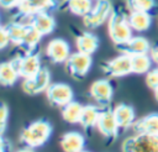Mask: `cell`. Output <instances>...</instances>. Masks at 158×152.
Wrapping results in <instances>:
<instances>
[{
    "mask_svg": "<svg viewBox=\"0 0 158 152\" xmlns=\"http://www.w3.org/2000/svg\"><path fill=\"white\" fill-rule=\"evenodd\" d=\"M121 150L122 152H158V135L136 133L122 142Z\"/></svg>",
    "mask_w": 158,
    "mask_h": 152,
    "instance_id": "cell-3",
    "label": "cell"
},
{
    "mask_svg": "<svg viewBox=\"0 0 158 152\" xmlns=\"http://www.w3.org/2000/svg\"><path fill=\"white\" fill-rule=\"evenodd\" d=\"M156 6V0H127V7L131 11L149 12Z\"/></svg>",
    "mask_w": 158,
    "mask_h": 152,
    "instance_id": "cell-28",
    "label": "cell"
},
{
    "mask_svg": "<svg viewBox=\"0 0 158 152\" xmlns=\"http://www.w3.org/2000/svg\"><path fill=\"white\" fill-rule=\"evenodd\" d=\"M52 135V125L49 121L40 119L28 124L20 132V143L28 148L42 147Z\"/></svg>",
    "mask_w": 158,
    "mask_h": 152,
    "instance_id": "cell-1",
    "label": "cell"
},
{
    "mask_svg": "<svg viewBox=\"0 0 158 152\" xmlns=\"http://www.w3.org/2000/svg\"><path fill=\"white\" fill-rule=\"evenodd\" d=\"M70 54V46L63 38H53L46 47V56L54 64L65 63Z\"/></svg>",
    "mask_w": 158,
    "mask_h": 152,
    "instance_id": "cell-13",
    "label": "cell"
},
{
    "mask_svg": "<svg viewBox=\"0 0 158 152\" xmlns=\"http://www.w3.org/2000/svg\"><path fill=\"white\" fill-rule=\"evenodd\" d=\"M95 1H99V0H95Z\"/></svg>",
    "mask_w": 158,
    "mask_h": 152,
    "instance_id": "cell-38",
    "label": "cell"
},
{
    "mask_svg": "<svg viewBox=\"0 0 158 152\" xmlns=\"http://www.w3.org/2000/svg\"><path fill=\"white\" fill-rule=\"evenodd\" d=\"M64 64H65V69L68 74L72 78L79 80V79L85 78L86 74L89 73L91 64H93V59H91V56L77 51L69 56V58L67 59Z\"/></svg>",
    "mask_w": 158,
    "mask_h": 152,
    "instance_id": "cell-6",
    "label": "cell"
},
{
    "mask_svg": "<svg viewBox=\"0 0 158 152\" xmlns=\"http://www.w3.org/2000/svg\"><path fill=\"white\" fill-rule=\"evenodd\" d=\"M59 145L64 152H80L85 147V138L78 131H68L62 135Z\"/></svg>",
    "mask_w": 158,
    "mask_h": 152,
    "instance_id": "cell-16",
    "label": "cell"
},
{
    "mask_svg": "<svg viewBox=\"0 0 158 152\" xmlns=\"http://www.w3.org/2000/svg\"><path fill=\"white\" fill-rule=\"evenodd\" d=\"M102 72L112 78H120L128 75L132 73V64H131V56L121 53L120 56L106 61L101 64Z\"/></svg>",
    "mask_w": 158,
    "mask_h": 152,
    "instance_id": "cell-9",
    "label": "cell"
},
{
    "mask_svg": "<svg viewBox=\"0 0 158 152\" xmlns=\"http://www.w3.org/2000/svg\"><path fill=\"white\" fill-rule=\"evenodd\" d=\"M12 62L15 63V67L19 72V75L22 79H26V78L35 75L42 68L41 56L38 53V51L31 52V53L21 52L12 58Z\"/></svg>",
    "mask_w": 158,
    "mask_h": 152,
    "instance_id": "cell-5",
    "label": "cell"
},
{
    "mask_svg": "<svg viewBox=\"0 0 158 152\" xmlns=\"http://www.w3.org/2000/svg\"><path fill=\"white\" fill-rule=\"evenodd\" d=\"M112 111H114V116L116 119L120 131L132 127L135 122V110L131 105L121 103V104H117Z\"/></svg>",
    "mask_w": 158,
    "mask_h": 152,
    "instance_id": "cell-18",
    "label": "cell"
},
{
    "mask_svg": "<svg viewBox=\"0 0 158 152\" xmlns=\"http://www.w3.org/2000/svg\"><path fill=\"white\" fill-rule=\"evenodd\" d=\"M43 36L35 28L32 27L31 25L28 26L27 28V32H26V36L22 41V43L19 46V49L23 53H31V52H37L38 51V44H40V41Z\"/></svg>",
    "mask_w": 158,
    "mask_h": 152,
    "instance_id": "cell-25",
    "label": "cell"
},
{
    "mask_svg": "<svg viewBox=\"0 0 158 152\" xmlns=\"http://www.w3.org/2000/svg\"><path fill=\"white\" fill-rule=\"evenodd\" d=\"M93 0H62L59 7L75 16L84 17L93 7Z\"/></svg>",
    "mask_w": 158,
    "mask_h": 152,
    "instance_id": "cell-20",
    "label": "cell"
},
{
    "mask_svg": "<svg viewBox=\"0 0 158 152\" xmlns=\"http://www.w3.org/2000/svg\"><path fill=\"white\" fill-rule=\"evenodd\" d=\"M28 25L35 27L42 36L49 35L56 28V20L49 12H37L28 15Z\"/></svg>",
    "mask_w": 158,
    "mask_h": 152,
    "instance_id": "cell-15",
    "label": "cell"
},
{
    "mask_svg": "<svg viewBox=\"0 0 158 152\" xmlns=\"http://www.w3.org/2000/svg\"><path fill=\"white\" fill-rule=\"evenodd\" d=\"M0 21H1V19H0Z\"/></svg>",
    "mask_w": 158,
    "mask_h": 152,
    "instance_id": "cell-39",
    "label": "cell"
},
{
    "mask_svg": "<svg viewBox=\"0 0 158 152\" xmlns=\"http://www.w3.org/2000/svg\"><path fill=\"white\" fill-rule=\"evenodd\" d=\"M149 56H151L152 61H153L154 63L158 64V44L151 48V51H149Z\"/></svg>",
    "mask_w": 158,
    "mask_h": 152,
    "instance_id": "cell-34",
    "label": "cell"
},
{
    "mask_svg": "<svg viewBox=\"0 0 158 152\" xmlns=\"http://www.w3.org/2000/svg\"><path fill=\"white\" fill-rule=\"evenodd\" d=\"M116 49L120 53L135 56V54L148 53L151 51V46H149V42L147 38H144L142 36H132L125 43L116 44Z\"/></svg>",
    "mask_w": 158,
    "mask_h": 152,
    "instance_id": "cell-14",
    "label": "cell"
},
{
    "mask_svg": "<svg viewBox=\"0 0 158 152\" xmlns=\"http://www.w3.org/2000/svg\"><path fill=\"white\" fill-rule=\"evenodd\" d=\"M127 19L131 28L137 32L147 31L152 25V16L146 11H131Z\"/></svg>",
    "mask_w": 158,
    "mask_h": 152,
    "instance_id": "cell-21",
    "label": "cell"
},
{
    "mask_svg": "<svg viewBox=\"0 0 158 152\" xmlns=\"http://www.w3.org/2000/svg\"><path fill=\"white\" fill-rule=\"evenodd\" d=\"M9 120V108L5 103L0 101V135H4L6 131Z\"/></svg>",
    "mask_w": 158,
    "mask_h": 152,
    "instance_id": "cell-29",
    "label": "cell"
},
{
    "mask_svg": "<svg viewBox=\"0 0 158 152\" xmlns=\"http://www.w3.org/2000/svg\"><path fill=\"white\" fill-rule=\"evenodd\" d=\"M46 98L52 106L63 108L64 105L69 104L74 99L73 89L69 84L65 83H51L48 89L46 90Z\"/></svg>",
    "mask_w": 158,
    "mask_h": 152,
    "instance_id": "cell-8",
    "label": "cell"
},
{
    "mask_svg": "<svg viewBox=\"0 0 158 152\" xmlns=\"http://www.w3.org/2000/svg\"><path fill=\"white\" fill-rule=\"evenodd\" d=\"M51 85V73L46 67H42L35 75L22 79L21 89L28 95H38L46 93Z\"/></svg>",
    "mask_w": 158,
    "mask_h": 152,
    "instance_id": "cell-7",
    "label": "cell"
},
{
    "mask_svg": "<svg viewBox=\"0 0 158 152\" xmlns=\"http://www.w3.org/2000/svg\"><path fill=\"white\" fill-rule=\"evenodd\" d=\"M20 75L15 67V63L11 61L0 63V85L12 87L17 83Z\"/></svg>",
    "mask_w": 158,
    "mask_h": 152,
    "instance_id": "cell-23",
    "label": "cell"
},
{
    "mask_svg": "<svg viewBox=\"0 0 158 152\" xmlns=\"http://www.w3.org/2000/svg\"><path fill=\"white\" fill-rule=\"evenodd\" d=\"M132 31L127 16L120 10H114L107 20V32L115 46L128 41L132 37Z\"/></svg>",
    "mask_w": 158,
    "mask_h": 152,
    "instance_id": "cell-2",
    "label": "cell"
},
{
    "mask_svg": "<svg viewBox=\"0 0 158 152\" xmlns=\"http://www.w3.org/2000/svg\"><path fill=\"white\" fill-rule=\"evenodd\" d=\"M153 94H154V99H156V100L158 101V88L153 90Z\"/></svg>",
    "mask_w": 158,
    "mask_h": 152,
    "instance_id": "cell-36",
    "label": "cell"
},
{
    "mask_svg": "<svg viewBox=\"0 0 158 152\" xmlns=\"http://www.w3.org/2000/svg\"><path fill=\"white\" fill-rule=\"evenodd\" d=\"M152 58L148 53L142 54H135L131 56V64H132V73L136 74H143L148 73L152 67Z\"/></svg>",
    "mask_w": 158,
    "mask_h": 152,
    "instance_id": "cell-27",
    "label": "cell"
},
{
    "mask_svg": "<svg viewBox=\"0 0 158 152\" xmlns=\"http://www.w3.org/2000/svg\"><path fill=\"white\" fill-rule=\"evenodd\" d=\"M112 11L114 9L110 0H99L93 5L91 10L83 17V23L86 28H98L109 20Z\"/></svg>",
    "mask_w": 158,
    "mask_h": 152,
    "instance_id": "cell-4",
    "label": "cell"
},
{
    "mask_svg": "<svg viewBox=\"0 0 158 152\" xmlns=\"http://www.w3.org/2000/svg\"><path fill=\"white\" fill-rule=\"evenodd\" d=\"M96 129L101 133V136L107 141H112L117 137L120 129H118V125L116 122V119L114 116L112 110L104 109L100 111Z\"/></svg>",
    "mask_w": 158,
    "mask_h": 152,
    "instance_id": "cell-10",
    "label": "cell"
},
{
    "mask_svg": "<svg viewBox=\"0 0 158 152\" xmlns=\"http://www.w3.org/2000/svg\"><path fill=\"white\" fill-rule=\"evenodd\" d=\"M57 7H59L58 0H21L16 14L27 16L37 12H51Z\"/></svg>",
    "mask_w": 158,
    "mask_h": 152,
    "instance_id": "cell-12",
    "label": "cell"
},
{
    "mask_svg": "<svg viewBox=\"0 0 158 152\" xmlns=\"http://www.w3.org/2000/svg\"><path fill=\"white\" fill-rule=\"evenodd\" d=\"M21 0H0V7L11 10V9H17L20 5Z\"/></svg>",
    "mask_w": 158,
    "mask_h": 152,
    "instance_id": "cell-32",
    "label": "cell"
},
{
    "mask_svg": "<svg viewBox=\"0 0 158 152\" xmlns=\"http://www.w3.org/2000/svg\"><path fill=\"white\" fill-rule=\"evenodd\" d=\"M10 37H9V33L5 28V26H1L0 25V51L6 48L9 44H10Z\"/></svg>",
    "mask_w": 158,
    "mask_h": 152,
    "instance_id": "cell-31",
    "label": "cell"
},
{
    "mask_svg": "<svg viewBox=\"0 0 158 152\" xmlns=\"http://www.w3.org/2000/svg\"><path fill=\"white\" fill-rule=\"evenodd\" d=\"M90 98L100 106H107L114 96V88L107 79H98L89 88Z\"/></svg>",
    "mask_w": 158,
    "mask_h": 152,
    "instance_id": "cell-11",
    "label": "cell"
},
{
    "mask_svg": "<svg viewBox=\"0 0 158 152\" xmlns=\"http://www.w3.org/2000/svg\"><path fill=\"white\" fill-rule=\"evenodd\" d=\"M132 129L136 133L158 135V114L146 115L133 122Z\"/></svg>",
    "mask_w": 158,
    "mask_h": 152,
    "instance_id": "cell-19",
    "label": "cell"
},
{
    "mask_svg": "<svg viewBox=\"0 0 158 152\" xmlns=\"http://www.w3.org/2000/svg\"><path fill=\"white\" fill-rule=\"evenodd\" d=\"M83 108H84V105H81L80 103L74 101V100L70 101L69 104L64 105L60 109V114H62L63 120L68 124H79Z\"/></svg>",
    "mask_w": 158,
    "mask_h": 152,
    "instance_id": "cell-26",
    "label": "cell"
},
{
    "mask_svg": "<svg viewBox=\"0 0 158 152\" xmlns=\"http://www.w3.org/2000/svg\"><path fill=\"white\" fill-rule=\"evenodd\" d=\"M28 23H23V22H20V21H15V20H11L6 26V31L9 33V37H10V42L15 46H20L26 36V32H27V28H28Z\"/></svg>",
    "mask_w": 158,
    "mask_h": 152,
    "instance_id": "cell-24",
    "label": "cell"
},
{
    "mask_svg": "<svg viewBox=\"0 0 158 152\" xmlns=\"http://www.w3.org/2000/svg\"><path fill=\"white\" fill-rule=\"evenodd\" d=\"M75 47H77L78 52L91 56L99 48V38L95 33H93L90 31L80 32L75 37Z\"/></svg>",
    "mask_w": 158,
    "mask_h": 152,
    "instance_id": "cell-17",
    "label": "cell"
},
{
    "mask_svg": "<svg viewBox=\"0 0 158 152\" xmlns=\"http://www.w3.org/2000/svg\"><path fill=\"white\" fill-rule=\"evenodd\" d=\"M146 84L148 88H151L152 90L158 88V68L156 69H151L147 74H146Z\"/></svg>",
    "mask_w": 158,
    "mask_h": 152,
    "instance_id": "cell-30",
    "label": "cell"
},
{
    "mask_svg": "<svg viewBox=\"0 0 158 152\" xmlns=\"http://www.w3.org/2000/svg\"><path fill=\"white\" fill-rule=\"evenodd\" d=\"M80 152H90V151H86V150H83V151H80Z\"/></svg>",
    "mask_w": 158,
    "mask_h": 152,
    "instance_id": "cell-37",
    "label": "cell"
},
{
    "mask_svg": "<svg viewBox=\"0 0 158 152\" xmlns=\"http://www.w3.org/2000/svg\"><path fill=\"white\" fill-rule=\"evenodd\" d=\"M11 148L10 142L4 137V135H0V152H9Z\"/></svg>",
    "mask_w": 158,
    "mask_h": 152,
    "instance_id": "cell-33",
    "label": "cell"
},
{
    "mask_svg": "<svg viewBox=\"0 0 158 152\" xmlns=\"http://www.w3.org/2000/svg\"><path fill=\"white\" fill-rule=\"evenodd\" d=\"M100 111L101 110H99V108L95 105H91V104L84 105L83 111H81V116L79 120V125L85 131H91L94 127H96Z\"/></svg>",
    "mask_w": 158,
    "mask_h": 152,
    "instance_id": "cell-22",
    "label": "cell"
},
{
    "mask_svg": "<svg viewBox=\"0 0 158 152\" xmlns=\"http://www.w3.org/2000/svg\"><path fill=\"white\" fill-rule=\"evenodd\" d=\"M16 152H35V151H33V148H28V147H23V148H21V150H17Z\"/></svg>",
    "mask_w": 158,
    "mask_h": 152,
    "instance_id": "cell-35",
    "label": "cell"
}]
</instances>
